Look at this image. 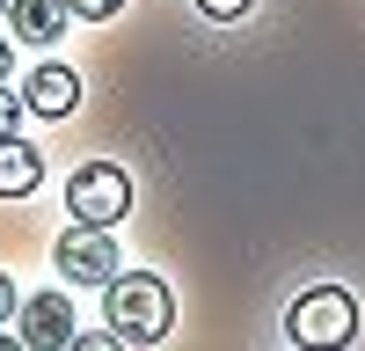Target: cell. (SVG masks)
<instances>
[{"mask_svg":"<svg viewBox=\"0 0 365 351\" xmlns=\"http://www.w3.org/2000/svg\"><path fill=\"white\" fill-rule=\"evenodd\" d=\"M8 22H15V37L22 44H58V37H66V22H73V8H66V0H8Z\"/></svg>","mask_w":365,"mask_h":351,"instance_id":"52a82bcc","label":"cell"},{"mask_svg":"<svg viewBox=\"0 0 365 351\" xmlns=\"http://www.w3.org/2000/svg\"><path fill=\"white\" fill-rule=\"evenodd\" d=\"M15 125H22V96H15V88H8V81H0V139H8Z\"/></svg>","mask_w":365,"mask_h":351,"instance_id":"7c38bea8","label":"cell"},{"mask_svg":"<svg viewBox=\"0 0 365 351\" xmlns=\"http://www.w3.org/2000/svg\"><path fill=\"white\" fill-rule=\"evenodd\" d=\"M0 351H29V344H22V337H8V330H0Z\"/></svg>","mask_w":365,"mask_h":351,"instance_id":"9a60e30c","label":"cell"},{"mask_svg":"<svg viewBox=\"0 0 365 351\" xmlns=\"http://www.w3.org/2000/svg\"><path fill=\"white\" fill-rule=\"evenodd\" d=\"M66 213H73L81 227H117V220L132 213V176L117 168V161H88V168H73Z\"/></svg>","mask_w":365,"mask_h":351,"instance_id":"3957f363","label":"cell"},{"mask_svg":"<svg viewBox=\"0 0 365 351\" xmlns=\"http://www.w3.org/2000/svg\"><path fill=\"white\" fill-rule=\"evenodd\" d=\"M81 103V73L73 66H29L22 73V110H37V117H73Z\"/></svg>","mask_w":365,"mask_h":351,"instance_id":"8992f818","label":"cell"},{"mask_svg":"<svg viewBox=\"0 0 365 351\" xmlns=\"http://www.w3.org/2000/svg\"><path fill=\"white\" fill-rule=\"evenodd\" d=\"M66 8H73L81 22H110V15H125V0H66Z\"/></svg>","mask_w":365,"mask_h":351,"instance_id":"8fae6325","label":"cell"},{"mask_svg":"<svg viewBox=\"0 0 365 351\" xmlns=\"http://www.w3.org/2000/svg\"><path fill=\"white\" fill-rule=\"evenodd\" d=\"M15 307H22V292H15V278H8V271H0V330L15 322Z\"/></svg>","mask_w":365,"mask_h":351,"instance_id":"4fadbf2b","label":"cell"},{"mask_svg":"<svg viewBox=\"0 0 365 351\" xmlns=\"http://www.w3.org/2000/svg\"><path fill=\"white\" fill-rule=\"evenodd\" d=\"M103 307H110V330L125 344H161L168 322H175V292L154 271H117L103 285Z\"/></svg>","mask_w":365,"mask_h":351,"instance_id":"6da1fadb","label":"cell"},{"mask_svg":"<svg viewBox=\"0 0 365 351\" xmlns=\"http://www.w3.org/2000/svg\"><path fill=\"white\" fill-rule=\"evenodd\" d=\"M285 337L299 351H344L358 337V300L344 285H314V292H299L292 315H285Z\"/></svg>","mask_w":365,"mask_h":351,"instance_id":"7a4b0ae2","label":"cell"},{"mask_svg":"<svg viewBox=\"0 0 365 351\" xmlns=\"http://www.w3.org/2000/svg\"><path fill=\"white\" fill-rule=\"evenodd\" d=\"M8 66H15V51H8V37H0V81H8Z\"/></svg>","mask_w":365,"mask_h":351,"instance_id":"5bb4252c","label":"cell"},{"mask_svg":"<svg viewBox=\"0 0 365 351\" xmlns=\"http://www.w3.org/2000/svg\"><path fill=\"white\" fill-rule=\"evenodd\" d=\"M51 263H58V278L66 285H110L117 278V242H110V227H66L51 242Z\"/></svg>","mask_w":365,"mask_h":351,"instance_id":"277c9868","label":"cell"},{"mask_svg":"<svg viewBox=\"0 0 365 351\" xmlns=\"http://www.w3.org/2000/svg\"><path fill=\"white\" fill-rule=\"evenodd\" d=\"M15 337L29 351H66L73 344V300L66 292H29V300L15 307Z\"/></svg>","mask_w":365,"mask_h":351,"instance_id":"5b68a950","label":"cell"},{"mask_svg":"<svg viewBox=\"0 0 365 351\" xmlns=\"http://www.w3.org/2000/svg\"><path fill=\"white\" fill-rule=\"evenodd\" d=\"M0 22H8V0H0Z\"/></svg>","mask_w":365,"mask_h":351,"instance_id":"2e32d148","label":"cell"},{"mask_svg":"<svg viewBox=\"0 0 365 351\" xmlns=\"http://www.w3.org/2000/svg\"><path fill=\"white\" fill-rule=\"evenodd\" d=\"M37 183H44V154L8 132V139H0V198H29Z\"/></svg>","mask_w":365,"mask_h":351,"instance_id":"ba28073f","label":"cell"},{"mask_svg":"<svg viewBox=\"0 0 365 351\" xmlns=\"http://www.w3.org/2000/svg\"><path fill=\"white\" fill-rule=\"evenodd\" d=\"M256 0H197V15H212V22H241Z\"/></svg>","mask_w":365,"mask_h":351,"instance_id":"30bf717a","label":"cell"},{"mask_svg":"<svg viewBox=\"0 0 365 351\" xmlns=\"http://www.w3.org/2000/svg\"><path fill=\"white\" fill-rule=\"evenodd\" d=\"M66 351H125V337H117V330H73Z\"/></svg>","mask_w":365,"mask_h":351,"instance_id":"9c48e42d","label":"cell"}]
</instances>
